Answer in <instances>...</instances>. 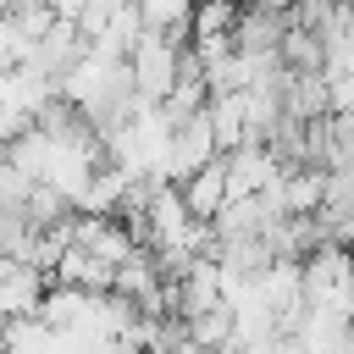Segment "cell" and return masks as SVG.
Here are the masks:
<instances>
[{"mask_svg": "<svg viewBox=\"0 0 354 354\" xmlns=\"http://www.w3.org/2000/svg\"><path fill=\"white\" fill-rule=\"evenodd\" d=\"M183 55H188V44L160 39V33H144V39L127 50L133 94H138V100H149V105H166V94H171V88H177V77H183Z\"/></svg>", "mask_w": 354, "mask_h": 354, "instance_id": "1", "label": "cell"}, {"mask_svg": "<svg viewBox=\"0 0 354 354\" xmlns=\"http://www.w3.org/2000/svg\"><path fill=\"white\" fill-rule=\"evenodd\" d=\"M210 160H221V149H216V133H210V122H205V111H199V116H188V122L171 127L166 183H188V177H194L199 166H210Z\"/></svg>", "mask_w": 354, "mask_h": 354, "instance_id": "2", "label": "cell"}, {"mask_svg": "<svg viewBox=\"0 0 354 354\" xmlns=\"http://www.w3.org/2000/svg\"><path fill=\"white\" fill-rule=\"evenodd\" d=\"M205 122H210L221 155L254 144V138H249V105H243V88H221V94H210V100H205Z\"/></svg>", "mask_w": 354, "mask_h": 354, "instance_id": "3", "label": "cell"}, {"mask_svg": "<svg viewBox=\"0 0 354 354\" xmlns=\"http://www.w3.org/2000/svg\"><path fill=\"white\" fill-rule=\"evenodd\" d=\"M177 194H183V205H188L194 221H216V210L227 205V160L199 166L188 183H177Z\"/></svg>", "mask_w": 354, "mask_h": 354, "instance_id": "4", "label": "cell"}, {"mask_svg": "<svg viewBox=\"0 0 354 354\" xmlns=\"http://www.w3.org/2000/svg\"><path fill=\"white\" fill-rule=\"evenodd\" d=\"M144 33H160V39H188V22H194V0H133Z\"/></svg>", "mask_w": 354, "mask_h": 354, "instance_id": "5", "label": "cell"}]
</instances>
